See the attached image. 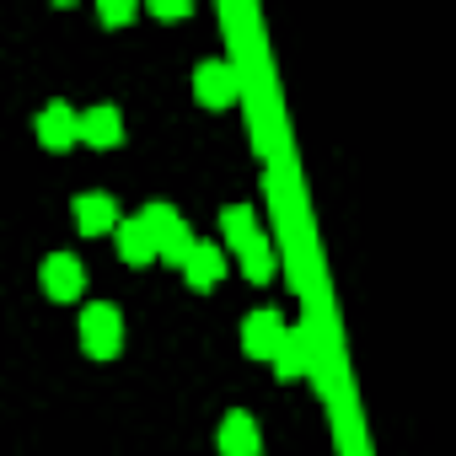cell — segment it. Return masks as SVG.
<instances>
[{"label": "cell", "instance_id": "cell-4", "mask_svg": "<svg viewBox=\"0 0 456 456\" xmlns=\"http://www.w3.org/2000/svg\"><path fill=\"white\" fill-rule=\"evenodd\" d=\"M44 290H49L54 301H81V290H86V269H81V258H70V253H49V258H44Z\"/></svg>", "mask_w": 456, "mask_h": 456}, {"label": "cell", "instance_id": "cell-13", "mask_svg": "<svg viewBox=\"0 0 456 456\" xmlns=\"http://www.w3.org/2000/svg\"><path fill=\"white\" fill-rule=\"evenodd\" d=\"M237 253H242V274H248L253 285H264V280L274 274V248H269V237H253V242H242Z\"/></svg>", "mask_w": 456, "mask_h": 456}, {"label": "cell", "instance_id": "cell-8", "mask_svg": "<svg viewBox=\"0 0 456 456\" xmlns=\"http://www.w3.org/2000/svg\"><path fill=\"white\" fill-rule=\"evenodd\" d=\"M280 338H285V322H280L274 312H253V317L242 322V349H248L253 360H274Z\"/></svg>", "mask_w": 456, "mask_h": 456}, {"label": "cell", "instance_id": "cell-5", "mask_svg": "<svg viewBox=\"0 0 456 456\" xmlns=\"http://www.w3.org/2000/svg\"><path fill=\"white\" fill-rule=\"evenodd\" d=\"M220 456H258L264 451V435H258V424H253V413H242V408H232L220 419Z\"/></svg>", "mask_w": 456, "mask_h": 456}, {"label": "cell", "instance_id": "cell-10", "mask_svg": "<svg viewBox=\"0 0 456 456\" xmlns=\"http://www.w3.org/2000/svg\"><path fill=\"white\" fill-rule=\"evenodd\" d=\"M81 140L86 145H97V151H113L118 140H124V118H118V108H86L81 113Z\"/></svg>", "mask_w": 456, "mask_h": 456}, {"label": "cell", "instance_id": "cell-12", "mask_svg": "<svg viewBox=\"0 0 456 456\" xmlns=\"http://www.w3.org/2000/svg\"><path fill=\"white\" fill-rule=\"evenodd\" d=\"M306 365H312L306 333H301V328H285V338H280V349H274V370H280V376H306Z\"/></svg>", "mask_w": 456, "mask_h": 456}, {"label": "cell", "instance_id": "cell-2", "mask_svg": "<svg viewBox=\"0 0 456 456\" xmlns=\"http://www.w3.org/2000/svg\"><path fill=\"white\" fill-rule=\"evenodd\" d=\"M81 344L92 360H113L124 349V317L113 306H86L81 312Z\"/></svg>", "mask_w": 456, "mask_h": 456}, {"label": "cell", "instance_id": "cell-16", "mask_svg": "<svg viewBox=\"0 0 456 456\" xmlns=\"http://www.w3.org/2000/svg\"><path fill=\"white\" fill-rule=\"evenodd\" d=\"M156 17L177 22V17H188V6H183V0H156Z\"/></svg>", "mask_w": 456, "mask_h": 456}, {"label": "cell", "instance_id": "cell-3", "mask_svg": "<svg viewBox=\"0 0 456 456\" xmlns=\"http://www.w3.org/2000/svg\"><path fill=\"white\" fill-rule=\"evenodd\" d=\"M193 97H199L204 108H225V102H237V97H242V76H237V65H225V60H204V65L193 70Z\"/></svg>", "mask_w": 456, "mask_h": 456}, {"label": "cell", "instance_id": "cell-7", "mask_svg": "<svg viewBox=\"0 0 456 456\" xmlns=\"http://www.w3.org/2000/svg\"><path fill=\"white\" fill-rule=\"evenodd\" d=\"M183 280H188L193 290H215V285L225 280V253H220L215 242H193V253L183 258Z\"/></svg>", "mask_w": 456, "mask_h": 456}, {"label": "cell", "instance_id": "cell-9", "mask_svg": "<svg viewBox=\"0 0 456 456\" xmlns=\"http://www.w3.org/2000/svg\"><path fill=\"white\" fill-rule=\"evenodd\" d=\"M76 225H81L86 237L113 232V225H118V204H113V193H81V199H76Z\"/></svg>", "mask_w": 456, "mask_h": 456}, {"label": "cell", "instance_id": "cell-14", "mask_svg": "<svg viewBox=\"0 0 456 456\" xmlns=\"http://www.w3.org/2000/svg\"><path fill=\"white\" fill-rule=\"evenodd\" d=\"M220 232H225V242H232V248H242V242L258 237V220H253L248 204H232V209H220Z\"/></svg>", "mask_w": 456, "mask_h": 456}, {"label": "cell", "instance_id": "cell-11", "mask_svg": "<svg viewBox=\"0 0 456 456\" xmlns=\"http://www.w3.org/2000/svg\"><path fill=\"white\" fill-rule=\"evenodd\" d=\"M113 232H118V253H124V264H156V248H151V232H145V225H140V215L134 220H118L113 225Z\"/></svg>", "mask_w": 456, "mask_h": 456}, {"label": "cell", "instance_id": "cell-1", "mask_svg": "<svg viewBox=\"0 0 456 456\" xmlns=\"http://www.w3.org/2000/svg\"><path fill=\"white\" fill-rule=\"evenodd\" d=\"M140 225L151 232L156 264H172V269H183V258L193 253V237H188V225L177 220V209H172V204H151V209L140 215Z\"/></svg>", "mask_w": 456, "mask_h": 456}, {"label": "cell", "instance_id": "cell-6", "mask_svg": "<svg viewBox=\"0 0 456 456\" xmlns=\"http://www.w3.org/2000/svg\"><path fill=\"white\" fill-rule=\"evenodd\" d=\"M38 140H44L49 151H70V145L81 140V113H76L70 102H49V108L38 113Z\"/></svg>", "mask_w": 456, "mask_h": 456}, {"label": "cell", "instance_id": "cell-15", "mask_svg": "<svg viewBox=\"0 0 456 456\" xmlns=\"http://www.w3.org/2000/svg\"><path fill=\"white\" fill-rule=\"evenodd\" d=\"M140 6H134V0H102V6H97V17L108 22V28H118V22H129Z\"/></svg>", "mask_w": 456, "mask_h": 456}]
</instances>
